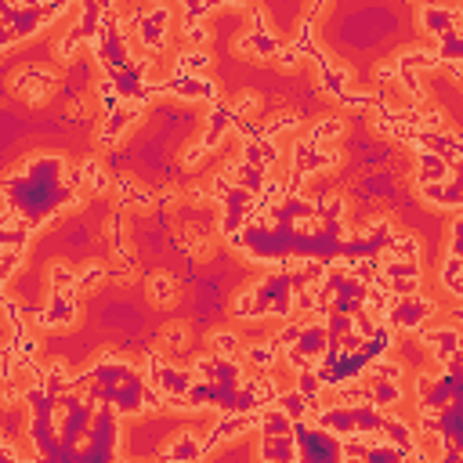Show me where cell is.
Wrapping results in <instances>:
<instances>
[{
	"instance_id": "cell-17",
	"label": "cell",
	"mask_w": 463,
	"mask_h": 463,
	"mask_svg": "<svg viewBox=\"0 0 463 463\" xmlns=\"http://www.w3.org/2000/svg\"><path fill=\"white\" fill-rule=\"evenodd\" d=\"M341 131H344V120H326V123H319V127L312 131V142H315V145H322L326 138H336Z\"/></svg>"
},
{
	"instance_id": "cell-18",
	"label": "cell",
	"mask_w": 463,
	"mask_h": 463,
	"mask_svg": "<svg viewBox=\"0 0 463 463\" xmlns=\"http://www.w3.org/2000/svg\"><path fill=\"white\" fill-rule=\"evenodd\" d=\"M286 127H297V116H293V112H279V116L268 123V127H264V134H279V131H286Z\"/></svg>"
},
{
	"instance_id": "cell-13",
	"label": "cell",
	"mask_w": 463,
	"mask_h": 463,
	"mask_svg": "<svg viewBox=\"0 0 463 463\" xmlns=\"http://www.w3.org/2000/svg\"><path fill=\"white\" fill-rule=\"evenodd\" d=\"M185 36L192 40V44H206V40H210V30H206L203 15H185Z\"/></svg>"
},
{
	"instance_id": "cell-3",
	"label": "cell",
	"mask_w": 463,
	"mask_h": 463,
	"mask_svg": "<svg viewBox=\"0 0 463 463\" xmlns=\"http://www.w3.org/2000/svg\"><path fill=\"white\" fill-rule=\"evenodd\" d=\"M152 384H156L166 398H177V395H189L192 384H195V376L185 373V369H171V366H163L156 376H152Z\"/></svg>"
},
{
	"instance_id": "cell-21",
	"label": "cell",
	"mask_w": 463,
	"mask_h": 463,
	"mask_svg": "<svg viewBox=\"0 0 463 463\" xmlns=\"http://www.w3.org/2000/svg\"><path fill=\"white\" fill-rule=\"evenodd\" d=\"M232 109H235V116H250L254 109H261V98H257V94H246L243 102H235Z\"/></svg>"
},
{
	"instance_id": "cell-9",
	"label": "cell",
	"mask_w": 463,
	"mask_h": 463,
	"mask_svg": "<svg viewBox=\"0 0 463 463\" xmlns=\"http://www.w3.org/2000/svg\"><path fill=\"white\" fill-rule=\"evenodd\" d=\"M239 336H235V333H214V336H210V347H214V355L217 358H235V355H239Z\"/></svg>"
},
{
	"instance_id": "cell-14",
	"label": "cell",
	"mask_w": 463,
	"mask_h": 463,
	"mask_svg": "<svg viewBox=\"0 0 463 463\" xmlns=\"http://www.w3.org/2000/svg\"><path fill=\"white\" fill-rule=\"evenodd\" d=\"M102 279H105V268H102V264H87V268L76 275V290H94Z\"/></svg>"
},
{
	"instance_id": "cell-2",
	"label": "cell",
	"mask_w": 463,
	"mask_h": 463,
	"mask_svg": "<svg viewBox=\"0 0 463 463\" xmlns=\"http://www.w3.org/2000/svg\"><path fill=\"white\" fill-rule=\"evenodd\" d=\"M420 22H424V30L438 40H449L453 33H460V11L456 8H442V4H427L420 11Z\"/></svg>"
},
{
	"instance_id": "cell-10",
	"label": "cell",
	"mask_w": 463,
	"mask_h": 463,
	"mask_svg": "<svg viewBox=\"0 0 463 463\" xmlns=\"http://www.w3.org/2000/svg\"><path fill=\"white\" fill-rule=\"evenodd\" d=\"M275 347H279V344H254V347H246V358L254 362L257 369H268L272 362H275V355H279Z\"/></svg>"
},
{
	"instance_id": "cell-23",
	"label": "cell",
	"mask_w": 463,
	"mask_h": 463,
	"mask_svg": "<svg viewBox=\"0 0 463 463\" xmlns=\"http://www.w3.org/2000/svg\"><path fill=\"white\" fill-rule=\"evenodd\" d=\"M210 8H250V0H210Z\"/></svg>"
},
{
	"instance_id": "cell-1",
	"label": "cell",
	"mask_w": 463,
	"mask_h": 463,
	"mask_svg": "<svg viewBox=\"0 0 463 463\" xmlns=\"http://www.w3.org/2000/svg\"><path fill=\"white\" fill-rule=\"evenodd\" d=\"M431 315H434V304L424 301L420 293H409V297H395V301H391L384 319L391 322V326H398V330H420V326H424V319H431Z\"/></svg>"
},
{
	"instance_id": "cell-15",
	"label": "cell",
	"mask_w": 463,
	"mask_h": 463,
	"mask_svg": "<svg viewBox=\"0 0 463 463\" xmlns=\"http://www.w3.org/2000/svg\"><path fill=\"white\" fill-rule=\"evenodd\" d=\"M51 286L54 290H76V275L65 264H51Z\"/></svg>"
},
{
	"instance_id": "cell-12",
	"label": "cell",
	"mask_w": 463,
	"mask_h": 463,
	"mask_svg": "<svg viewBox=\"0 0 463 463\" xmlns=\"http://www.w3.org/2000/svg\"><path fill=\"white\" fill-rule=\"evenodd\" d=\"M83 177H87V185H91L94 192H105V189H109L105 166L98 163V160H87V163H83Z\"/></svg>"
},
{
	"instance_id": "cell-6",
	"label": "cell",
	"mask_w": 463,
	"mask_h": 463,
	"mask_svg": "<svg viewBox=\"0 0 463 463\" xmlns=\"http://www.w3.org/2000/svg\"><path fill=\"white\" fill-rule=\"evenodd\" d=\"M402 398V387L398 380H384V376H376V387H373V402L380 405V409H391Z\"/></svg>"
},
{
	"instance_id": "cell-4",
	"label": "cell",
	"mask_w": 463,
	"mask_h": 463,
	"mask_svg": "<svg viewBox=\"0 0 463 463\" xmlns=\"http://www.w3.org/2000/svg\"><path fill=\"white\" fill-rule=\"evenodd\" d=\"M138 120V109L131 105V109H116V112H109L105 116V127H102V145H112L116 142V138L123 134V127H127V123H134Z\"/></svg>"
},
{
	"instance_id": "cell-7",
	"label": "cell",
	"mask_w": 463,
	"mask_h": 463,
	"mask_svg": "<svg viewBox=\"0 0 463 463\" xmlns=\"http://www.w3.org/2000/svg\"><path fill=\"white\" fill-rule=\"evenodd\" d=\"M174 297H177V279L174 275H152V301L171 304Z\"/></svg>"
},
{
	"instance_id": "cell-11",
	"label": "cell",
	"mask_w": 463,
	"mask_h": 463,
	"mask_svg": "<svg viewBox=\"0 0 463 463\" xmlns=\"http://www.w3.org/2000/svg\"><path fill=\"white\" fill-rule=\"evenodd\" d=\"M391 250H395V257H402V261H420V243L413 235H395V239H391Z\"/></svg>"
},
{
	"instance_id": "cell-22",
	"label": "cell",
	"mask_w": 463,
	"mask_h": 463,
	"mask_svg": "<svg viewBox=\"0 0 463 463\" xmlns=\"http://www.w3.org/2000/svg\"><path fill=\"white\" fill-rule=\"evenodd\" d=\"M206 156V145H192L189 152H185V163H200Z\"/></svg>"
},
{
	"instance_id": "cell-16",
	"label": "cell",
	"mask_w": 463,
	"mask_h": 463,
	"mask_svg": "<svg viewBox=\"0 0 463 463\" xmlns=\"http://www.w3.org/2000/svg\"><path fill=\"white\" fill-rule=\"evenodd\" d=\"M163 344H166V347H174V352H185V344H189V330H185V326H166V330H163Z\"/></svg>"
},
{
	"instance_id": "cell-20",
	"label": "cell",
	"mask_w": 463,
	"mask_h": 463,
	"mask_svg": "<svg viewBox=\"0 0 463 463\" xmlns=\"http://www.w3.org/2000/svg\"><path fill=\"white\" fill-rule=\"evenodd\" d=\"M449 246H453L456 257H463V217L453 221V235H449Z\"/></svg>"
},
{
	"instance_id": "cell-8",
	"label": "cell",
	"mask_w": 463,
	"mask_h": 463,
	"mask_svg": "<svg viewBox=\"0 0 463 463\" xmlns=\"http://www.w3.org/2000/svg\"><path fill=\"white\" fill-rule=\"evenodd\" d=\"M210 65V54L206 51H200V47H189L185 54H181V58H177V73H203V69Z\"/></svg>"
},
{
	"instance_id": "cell-5",
	"label": "cell",
	"mask_w": 463,
	"mask_h": 463,
	"mask_svg": "<svg viewBox=\"0 0 463 463\" xmlns=\"http://www.w3.org/2000/svg\"><path fill=\"white\" fill-rule=\"evenodd\" d=\"M239 51H243V54H275V51H279V40L272 36V30H268V33H254V30H250V33L239 40Z\"/></svg>"
},
{
	"instance_id": "cell-19",
	"label": "cell",
	"mask_w": 463,
	"mask_h": 463,
	"mask_svg": "<svg viewBox=\"0 0 463 463\" xmlns=\"http://www.w3.org/2000/svg\"><path fill=\"white\" fill-rule=\"evenodd\" d=\"M275 58H279V65H286V69H293V65H297V58H301V47H297V44H290V47H283V44H279V51H275Z\"/></svg>"
}]
</instances>
